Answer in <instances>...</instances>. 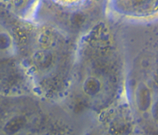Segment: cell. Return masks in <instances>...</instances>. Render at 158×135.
Returning <instances> with one entry per match:
<instances>
[{
	"label": "cell",
	"instance_id": "6da1fadb",
	"mask_svg": "<svg viewBox=\"0 0 158 135\" xmlns=\"http://www.w3.org/2000/svg\"><path fill=\"white\" fill-rule=\"evenodd\" d=\"M13 40L10 34L0 25V59L10 56L14 52Z\"/></svg>",
	"mask_w": 158,
	"mask_h": 135
}]
</instances>
